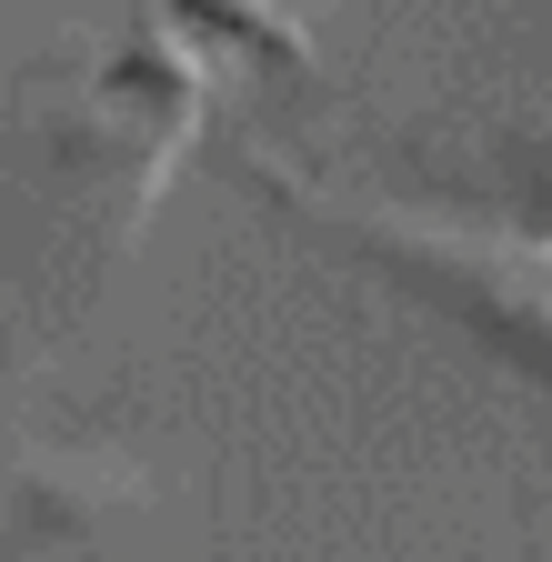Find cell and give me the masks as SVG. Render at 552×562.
Here are the masks:
<instances>
[{"label": "cell", "mask_w": 552, "mask_h": 562, "mask_svg": "<svg viewBox=\"0 0 552 562\" xmlns=\"http://www.w3.org/2000/svg\"><path fill=\"white\" fill-rule=\"evenodd\" d=\"M312 222H341L352 241H372L382 271H402L412 292H432L442 312H462L493 351L532 382H552V251L522 241H482V232H442V222H412L392 201H341V191H302Z\"/></svg>", "instance_id": "cell-1"}]
</instances>
